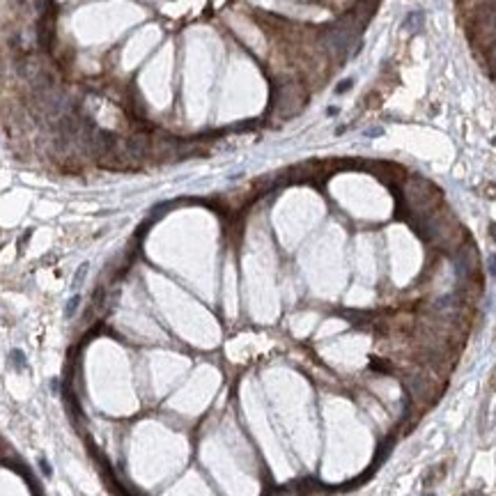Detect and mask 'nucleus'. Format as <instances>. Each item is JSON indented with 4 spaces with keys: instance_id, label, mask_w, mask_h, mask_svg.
I'll use <instances>...</instances> for the list:
<instances>
[{
    "instance_id": "f257e3e1",
    "label": "nucleus",
    "mask_w": 496,
    "mask_h": 496,
    "mask_svg": "<svg viewBox=\"0 0 496 496\" xmlns=\"http://www.w3.org/2000/svg\"><path fill=\"white\" fill-rule=\"evenodd\" d=\"M405 200L411 214L418 216V219H427L429 214H434L441 207V193L425 177H411L405 184Z\"/></svg>"
},
{
    "instance_id": "f03ea898",
    "label": "nucleus",
    "mask_w": 496,
    "mask_h": 496,
    "mask_svg": "<svg viewBox=\"0 0 496 496\" xmlns=\"http://www.w3.org/2000/svg\"><path fill=\"white\" fill-rule=\"evenodd\" d=\"M324 46L331 55L335 57H347L352 53H356L354 48H358V28L354 23V16H347V19H340L335 25H331L324 35Z\"/></svg>"
},
{
    "instance_id": "7ed1b4c3",
    "label": "nucleus",
    "mask_w": 496,
    "mask_h": 496,
    "mask_svg": "<svg viewBox=\"0 0 496 496\" xmlns=\"http://www.w3.org/2000/svg\"><path fill=\"white\" fill-rule=\"evenodd\" d=\"M303 104H305V92L294 81H285L283 85H278L273 90V110L283 119L294 117L296 113H301Z\"/></svg>"
},
{
    "instance_id": "20e7f679",
    "label": "nucleus",
    "mask_w": 496,
    "mask_h": 496,
    "mask_svg": "<svg viewBox=\"0 0 496 496\" xmlns=\"http://www.w3.org/2000/svg\"><path fill=\"white\" fill-rule=\"evenodd\" d=\"M44 69H46V65L42 62V57L37 55V53H23V55H16L14 60V72L16 76L21 78V81H25L30 85V83H35L39 76L44 74Z\"/></svg>"
},
{
    "instance_id": "39448f33",
    "label": "nucleus",
    "mask_w": 496,
    "mask_h": 496,
    "mask_svg": "<svg viewBox=\"0 0 496 496\" xmlns=\"http://www.w3.org/2000/svg\"><path fill=\"white\" fill-rule=\"evenodd\" d=\"M478 269V253H476V246L473 243H462L457 248V255H455V271L462 281H469L473 278Z\"/></svg>"
},
{
    "instance_id": "423d86ee",
    "label": "nucleus",
    "mask_w": 496,
    "mask_h": 496,
    "mask_svg": "<svg viewBox=\"0 0 496 496\" xmlns=\"http://www.w3.org/2000/svg\"><path fill=\"white\" fill-rule=\"evenodd\" d=\"M407 386H409L411 397H414L416 402H420V405H432V402L437 400L434 386L427 382V379H425L423 372H416V375H411V377L407 379Z\"/></svg>"
},
{
    "instance_id": "0eeeda50",
    "label": "nucleus",
    "mask_w": 496,
    "mask_h": 496,
    "mask_svg": "<svg viewBox=\"0 0 496 496\" xmlns=\"http://www.w3.org/2000/svg\"><path fill=\"white\" fill-rule=\"evenodd\" d=\"M423 28H425V16L420 14V12H411V14H407V19H405V30L409 35H418V33H423Z\"/></svg>"
},
{
    "instance_id": "6e6552de",
    "label": "nucleus",
    "mask_w": 496,
    "mask_h": 496,
    "mask_svg": "<svg viewBox=\"0 0 496 496\" xmlns=\"http://www.w3.org/2000/svg\"><path fill=\"white\" fill-rule=\"evenodd\" d=\"M87 271H90V264H87V262H83L81 267L76 269V273H74V281H72V287H74V290H78V287H81L83 283H85Z\"/></svg>"
},
{
    "instance_id": "1a4fd4ad",
    "label": "nucleus",
    "mask_w": 496,
    "mask_h": 496,
    "mask_svg": "<svg viewBox=\"0 0 496 496\" xmlns=\"http://www.w3.org/2000/svg\"><path fill=\"white\" fill-rule=\"evenodd\" d=\"M78 305H81V296H78V294H74L72 299L67 301V305H65V317H67V320H72V317H76V313H78Z\"/></svg>"
},
{
    "instance_id": "9d476101",
    "label": "nucleus",
    "mask_w": 496,
    "mask_h": 496,
    "mask_svg": "<svg viewBox=\"0 0 496 496\" xmlns=\"http://www.w3.org/2000/svg\"><path fill=\"white\" fill-rule=\"evenodd\" d=\"M487 65H489L491 72H496V42L487 46Z\"/></svg>"
},
{
    "instance_id": "9b49d317",
    "label": "nucleus",
    "mask_w": 496,
    "mask_h": 496,
    "mask_svg": "<svg viewBox=\"0 0 496 496\" xmlns=\"http://www.w3.org/2000/svg\"><path fill=\"white\" fill-rule=\"evenodd\" d=\"M352 85H354V81H352V78H347V81L338 83V87H335V92H338V95H345V92H347Z\"/></svg>"
},
{
    "instance_id": "f8f14e48",
    "label": "nucleus",
    "mask_w": 496,
    "mask_h": 496,
    "mask_svg": "<svg viewBox=\"0 0 496 496\" xmlns=\"http://www.w3.org/2000/svg\"><path fill=\"white\" fill-rule=\"evenodd\" d=\"M487 269H489V276L496 278V255H489V258H487Z\"/></svg>"
},
{
    "instance_id": "ddd939ff",
    "label": "nucleus",
    "mask_w": 496,
    "mask_h": 496,
    "mask_svg": "<svg viewBox=\"0 0 496 496\" xmlns=\"http://www.w3.org/2000/svg\"><path fill=\"white\" fill-rule=\"evenodd\" d=\"M489 232H491V239L496 241V223H491V225H489Z\"/></svg>"
}]
</instances>
